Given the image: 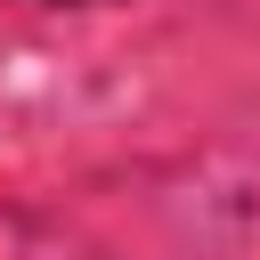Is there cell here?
Returning <instances> with one entry per match:
<instances>
[]
</instances>
